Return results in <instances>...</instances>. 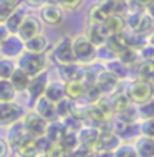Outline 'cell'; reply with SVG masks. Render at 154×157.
<instances>
[{"label": "cell", "instance_id": "1", "mask_svg": "<svg viewBox=\"0 0 154 157\" xmlns=\"http://www.w3.org/2000/svg\"><path fill=\"white\" fill-rule=\"evenodd\" d=\"M23 115L21 109L14 103H0V125L15 124Z\"/></svg>", "mask_w": 154, "mask_h": 157}, {"label": "cell", "instance_id": "2", "mask_svg": "<svg viewBox=\"0 0 154 157\" xmlns=\"http://www.w3.org/2000/svg\"><path fill=\"white\" fill-rule=\"evenodd\" d=\"M39 30H41V24H39L38 20L35 18V17H26L24 21L21 23V26H20L18 36L26 42L29 39L38 36Z\"/></svg>", "mask_w": 154, "mask_h": 157}, {"label": "cell", "instance_id": "3", "mask_svg": "<svg viewBox=\"0 0 154 157\" xmlns=\"http://www.w3.org/2000/svg\"><path fill=\"white\" fill-rule=\"evenodd\" d=\"M23 47H24L23 39L20 38V36L11 35L6 41H3V42L0 44V52H2V55L6 56V58H15V56H18L20 53H21Z\"/></svg>", "mask_w": 154, "mask_h": 157}, {"label": "cell", "instance_id": "4", "mask_svg": "<svg viewBox=\"0 0 154 157\" xmlns=\"http://www.w3.org/2000/svg\"><path fill=\"white\" fill-rule=\"evenodd\" d=\"M130 26L136 33H147L154 27V18L148 14H135L130 18Z\"/></svg>", "mask_w": 154, "mask_h": 157}, {"label": "cell", "instance_id": "5", "mask_svg": "<svg viewBox=\"0 0 154 157\" xmlns=\"http://www.w3.org/2000/svg\"><path fill=\"white\" fill-rule=\"evenodd\" d=\"M42 67H44L42 56H39V55H30V56L24 58L20 62V70H23L29 77L30 76L37 77L39 74V71L42 70Z\"/></svg>", "mask_w": 154, "mask_h": 157}, {"label": "cell", "instance_id": "6", "mask_svg": "<svg viewBox=\"0 0 154 157\" xmlns=\"http://www.w3.org/2000/svg\"><path fill=\"white\" fill-rule=\"evenodd\" d=\"M41 18L44 20L47 24H59L62 21V18H64V14H62V9L59 8L58 5L48 3V5H45L41 9Z\"/></svg>", "mask_w": 154, "mask_h": 157}, {"label": "cell", "instance_id": "7", "mask_svg": "<svg viewBox=\"0 0 154 157\" xmlns=\"http://www.w3.org/2000/svg\"><path fill=\"white\" fill-rule=\"evenodd\" d=\"M151 95V88L144 83V82H137L133 85V88L129 91V97L136 103H145Z\"/></svg>", "mask_w": 154, "mask_h": 157}, {"label": "cell", "instance_id": "8", "mask_svg": "<svg viewBox=\"0 0 154 157\" xmlns=\"http://www.w3.org/2000/svg\"><path fill=\"white\" fill-rule=\"evenodd\" d=\"M45 122L38 117H27L26 118V122H24V128L26 132L30 135V136H39V135H44L45 132Z\"/></svg>", "mask_w": 154, "mask_h": 157}, {"label": "cell", "instance_id": "9", "mask_svg": "<svg viewBox=\"0 0 154 157\" xmlns=\"http://www.w3.org/2000/svg\"><path fill=\"white\" fill-rule=\"evenodd\" d=\"M17 150L21 157H33L38 151V140H35L32 136H26L17 145Z\"/></svg>", "mask_w": 154, "mask_h": 157}, {"label": "cell", "instance_id": "10", "mask_svg": "<svg viewBox=\"0 0 154 157\" xmlns=\"http://www.w3.org/2000/svg\"><path fill=\"white\" fill-rule=\"evenodd\" d=\"M103 27H104L107 36L116 35V33H121V30L124 29V20H122L121 15L114 14V15H110L109 18L103 23Z\"/></svg>", "mask_w": 154, "mask_h": 157}, {"label": "cell", "instance_id": "11", "mask_svg": "<svg viewBox=\"0 0 154 157\" xmlns=\"http://www.w3.org/2000/svg\"><path fill=\"white\" fill-rule=\"evenodd\" d=\"M26 18V15H24V12L21 11V9H15L14 12H12V15L9 17V18L5 21V26H6V29L9 30V33H18L20 30V26H21V23L24 21Z\"/></svg>", "mask_w": 154, "mask_h": 157}, {"label": "cell", "instance_id": "12", "mask_svg": "<svg viewBox=\"0 0 154 157\" xmlns=\"http://www.w3.org/2000/svg\"><path fill=\"white\" fill-rule=\"evenodd\" d=\"M107 44H109V48L115 53L122 55L125 50H129V41L125 36H122L121 33H116V35H110L107 38Z\"/></svg>", "mask_w": 154, "mask_h": 157}, {"label": "cell", "instance_id": "13", "mask_svg": "<svg viewBox=\"0 0 154 157\" xmlns=\"http://www.w3.org/2000/svg\"><path fill=\"white\" fill-rule=\"evenodd\" d=\"M9 82L12 83V86L15 88V91H24V89L29 88L30 78H29V76H27L23 70H20L18 68V70L14 71V74L11 76Z\"/></svg>", "mask_w": 154, "mask_h": 157}, {"label": "cell", "instance_id": "14", "mask_svg": "<svg viewBox=\"0 0 154 157\" xmlns=\"http://www.w3.org/2000/svg\"><path fill=\"white\" fill-rule=\"evenodd\" d=\"M88 38H89L91 44H103L109 36H107L103 24H91V27L88 30Z\"/></svg>", "mask_w": 154, "mask_h": 157}, {"label": "cell", "instance_id": "15", "mask_svg": "<svg viewBox=\"0 0 154 157\" xmlns=\"http://www.w3.org/2000/svg\"><path fill=\"white\" fill-rule=\"evenodd\" d=\"M15 97V88L9 80H0V103H12Z\"/></svg>", "mask_w": 154, "mask_h": 157}, {"label": "cell", "instance_id": "16", "mask_svg": "<svg viewBox=\"0 0 154 157\" xmlns=\"http://www.w3.org/2000/svg\"><path fill=\"white\" fill-rule=\"evenodd\" d=\"M109 17H110V15L107 14V11H106V8H104L103 3L95 5V6L89 11V18L92 21V24H103Z\"/></svg>", "mask_w": 154, "mask_h": 157}, {"label": "cell", "instance_id": "17", "mask_svg": "<svg viewBox=\"0 0 154 157\" xmlns=\"http://www.w3.org/2000/svg\"><path fill=\"white\" fill-rule=\"evenodd\" d=\"M26 48L32 53V55H39L44 48H45V45H47V41L45 38H42L41 35L38 36H35V38L29 39V41H26Z\"/></svg>", "mask_w": 154, "mask_h": 157}, {"label": "cell", "instance_id": "18", "mask_svg": "<svg viewBox=\"0 0 154 157\" xmlns=\"http://www.w3.org/2000/svg\"><path fill=\"white\" fill-rule=\"evenodd\" d=\"M74 52H76L77 56H80L82 59L86 58L83 55H89V58H91L92 56V44L89 42V39L79 38L76 41V45H74Z\"/></svg>", "mask_w": 154, "mask_h": 157}, {"label": "cell", "instance_id": "19", "mask_svg": "<svg viewBox=\"0 0 154 157\" xmlns=\"http://www.w3.org/2000/svg\"><path fill=\"white\" fill-rule=\"evenodd\" d=\"M15 70L17 68L11 59H0V78L9 80Z\"/></svg>", "mask_w": 154, "mask_h": 157}, {"label": "cell", "instance_id": "20", "mask_svg": "<svg viewBox=\"0 0 154 157\" xmlns=\"http://www.w3.org/2000/svg\"><path fill=\"white\" fill-rule=\"evenodd\" d=\"M65 92H67V95L70 98H77L82 95V92H83V83L82 82H77V80H71V82H68L67 83V86H65Z\"/></svg>", "mask_w": 154, "mask_h": 157}, {"label": "cell", "instance_id": "21", "mask_svg": "<svg viewBox=\"0 0 154 157\" xmlns=\"http://www.w3.org/2000/svg\"><path fill=\"white\" fill-rule=\"evenodd\" d=\"M17 8H14L11 3H8L6 0H0V24H5V21L12 15V12Z\"/></svg>", "mask_w": 154, "mask_h": 157}, {"label": "cell", "instance_id": "22", "mask_svg": "<svg viewBox=\"0 0 154 157\" xmlns=\"http://www.w3.org/2000/svg\"><path fill=\"white\" fill-rule=\"evenodd\" d=\"M141 78L144 80H154V60H148L141 67Z\"/></svg>", "mask_w": 154, "mask_h": 157}, {"label": "cell", "instance_id": "23", "mask_svg": "<svg viewBox=\"0 0 154 157\" xmlns=\"http://www.w3.org/2000/svg\"><path fill=\"white\" fill-rule=\"evenodd\" d=\"M58 2L59 5H62L64 8H68V9H76L82 3V0H58Z\"/></svg>", "mask_w": 154, "mask_h": 157}, {"label": "cell", "instance_id": "24", "mask_svg": "<svg viewBox=\"0 0 154 157\" xmlns=\"http://www.w3.org/2000/svg\"><path fill=\"white\" fill-rule=\"evenodd\" d=\"M64 154H65V150L62 148V147H53V148H50L48 150V154H47V157H64Z\"/></svg>", "mask_w": 154, "mask_h": 157}, {"label": "cell", "instance_id": "25", "mask_svg": "<svg viewBox=\"0 0 154 157\" xmlns=\"http://www.w3.org/2000/svg\"><path fill=\"white\" fill-rule=\"evenodd\" d=\"M9 36H11V33H9V30L6 29V26H5V24H0V44H2L3 41H6Z\"/></svg>", "mask_w": 154, "mask_h": 157}, {"label": "cell", "instance_id": "26", "mask_svg": "<svg viewBox=\"0 0 154 157\" xmlns=\"http://www.w3.org/2000/svg\"><path fill=\"white\" fill-rule=\"evenodd\" d=\"M136 5L139 6H145V8H150L151 5H154V0H133Z\"/></svg>", "mask_w": 154, "mask_h": 157}, {"label": "cell", "instance_id": "27", "mask_svg": "<svg viewBox=\"0 0 154 157\" xmlns=\"http://www.w3.org/2000/svg\"><path fill=\"white\" fill-rule=\"evenodd\" d=\"M8 154V144L0 140V157H6Z\"/></svg>", "mask_w": 154, "mask_h": 157}, {"label": "cell", "instance_id": "28", "mask_svg": "<svg viewBox=\"0 0 154 157\" xmlns=\"http://www.w3.org/2000/svg\"><path fill=\"white\" fill-rule=\"evenodd\" d=\"M148 11H150V15H151V17L154 18V5H151V6L148 8Z\"/></svg>", "mask_w": 154, "mask_h": 157}, {"label": "cell", "instance_id": "29", "mask_svg": "<svg viewBox=\"0 0 154 157\" xmlns=\"http://www.w3.org/2000/svg\"><path fill=\"white\" fill-rule=\"evenodd\" d=\"M114 2H119V3H125L127 0H114Z\"/></svg>", "mask_w": 154, "mask_h": 157}, {"label": "cell", "instance_id": "30", "mask_svg": "<svg viewBox=\"0 0 154 157\" xmlns=\"http://www.w3.org/2000/svg\"><path fill=\"white\" fill-rule=\"evenodd\" d=\"M48 2H56V0H48Z\"/></svg>", "mask_w": 154, "mask_h": 157}, {"label": "cell", "instance_id": "31", "mask_svg": "<svg viewBox=\"0 0 154 157\" xmlns=\"http://www.w3.org/2000/svg\"><path fill=\"white\" fill-rule=\"evenodd\" d=\"M153 42H154V38H153Z\"/></svg>", "mask_w": 154, "mask_h": 157}, {"label": "cell", "instance_id": "32", "mask_svg": "<svg viewBox=\"0 0 154 157\" xmlns=\"http://www.w3.org/2000/svg\"><path fill=\"white\" fill-rule=\"evenodd\" d=\"M0 80H2V78H0Z\"/></svg>", "mask_w": 154, "mask_h": 157}]
</instances>
